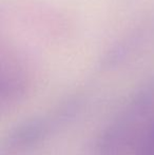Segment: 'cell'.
<instances>
[{"label":"cell","mask_w":154,"mask_h":155,"mask_svg":"<svg viewBox=\"0 0 154 155\" xmlns=\"http://www.w3.org/2000/svg\"><path fill=\"white\" fill-rule=\"evenodd\" d=\"M154 114V82L143 87L100 132L93 155H121L137 143Z\"/></svg>","instance_id":"6da1fadb"},{"label":"cell","mask_w":154,"mask_h":155,"mask_svg":"<svg viewBox=\"0 0 154 155\" xmlns=\"http://www.w3.org/2000/svg\"><path fill=\"white\" fill-rule=\"evenodd\" d=\"M79 102L70 99L47 115L31 117L17 124L6 136L4 148L8 151H25L40 143L60 124L71 119L77 113Z\"/></svg>","instance_id":"7a4b0ae2"},{"label":"cell","mask_w":154,"mask_h":155,"mask_svg":"<svg viewBox=\"0 0 154 155\" xmlns=\"http://www.w3.org/2000/svg\"><path fill=\"white\" fill-rule=\"evenodd\" d=\"M30 76L20 62L8 59L1 64L0 73V107L2 112L19 106L30 89Z\"/></svg>","instance_id":"3957f363"},{"label":"cell","mask_w":154,"mask_h":155,"mask_svg":"<svg viewBox=\"0 0 154 155\" xmlns=\"http://www.w3.org/2000/svg\"><path fill=\"white\" fill-rule=\"evenodd\" d=\"M134 155H154V114L135 143Z\"/></svg>","instance_id":"277c9868"}]
</instances>
